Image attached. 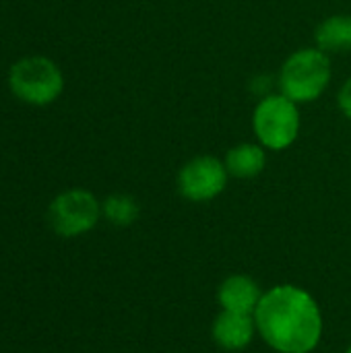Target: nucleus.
Segmentation results:
<instances>
[{"label":"nucleus","instance_id":"obj_1","mask_svg":"<svg viewBox=\"0 0 351 353\" xmlns=\"http://www.w3.org/2000/svg\"><path fill=\"white\" fill-rule=\"evenodd\" d=\"M257 333L277 353H312L323 337V312L310 292L281 283L267 290L254 310Z\"/></svg>","mask_w":351,"mask_h":353},{"label":"nucleus","instance_id":"obj_2","mask_svg":"<svg viewBox=\"0 0 351 353\" xmlns=\"http://www.w3.org/2000/svg\"><path fill=\"white\" fill-rule=\"evenodd\" d=\"M333 83V56L317 46L294 50L279 66L275 77L277 91L296 101L308 105L319 101Z\"/></svg>","mask_w":351,"mask_h":353},{"label":"nucleus","instance_id":"obj_3","mask_svg":"<svg viewBox=\"0 0 351 353\" xmlns=\"http://www.w3.org/2000/svg\"><path fill=\"white\" fill-rule=\"evenodd\" d=\"M300 108L302 105L279 91L261 95L250 116L254 141L261 143L269 153H281L296 145L302 132Z\"/></svg>","mask_w":351,"mask_h":353},{"label":"nucleus","instance_id":"obj_4","mask_svg":"<svg viewBox=\"0 0 351 353\" xmlns=\"http://www.w3.org/2000/svg\"><path fill=\"white\" fill-rule=\"evenodd\" d=\"M12 95L29 105H50L64 91V74L48 56H27L17 60L8 70Z\"/></svg>","mask_w":351,"mask_h":353},{"label":"nucleus","instance_id":"obj_5","mask_svg":"<svg viewBox=\"0 0 351 353\" xmlns=\"http://www.w3.org/2000/svg\"><path fill=\"white\" fill-rule=\"evenodd\" d=\"M101 217V201L87 188H68L56 194L48 207V223L60 238L85 236Z\"/></svg>","mask_w":351,"mask_h":353},{"label":"nucleus","instance_id":"obj_6","mask_svg":"<svg viewBox=\"0 0 351 353\" xmlns=\"http://www.w3.org/2000/svg\"><path fill=\"white\" fill-rule=\"evenodd\" d=\"M230 182V172L221 157L203 153L190 157L176 176L178 194L190 203L215 201Z\"/></svg>","mask_w":351,"mask_h":353},{"label":"nucleus","instance_id":"obj_7","mask_svg":"<svg viewBox=\"0 0 351 353\" xmlns=\"http://www.w3.org/2000/svg\"><path fill=\"white\" fill-rule=\"evenodd\" d=\"M254 333H257V323L252 314H240L230 310H221L211 327L213 341L225 352L246 350L252 343Z\"/></svg>","mask_w":351,"mask_h":353},{"label":"nucleus","instance_id":"obj_8","mask_svg":"<svg viewBox=\"0 0 351 353\" xmlns=\"http://www.w3.org/2000/svg\"><path fill=\"white\" fill-rule=\"evenodd\" d=\"M265 292H261L259 283L248 275H230L223 279V283L217 290V302L221 310L240 312V314H254L261 298Z\"/></svg>","mask_w":351,"mask_h":353},{"label":"nucleus","instance_id":"obj_9","mask_svg":"<svg viewBox=\"0 0 351 353\" xmlns=\"http://www.w3.org/2000/svg\"><path fill=\"white\" fill-rule=\"evenodd\" d=\"M269 151L257 141H242L228 149L223 163L230 172V178L236 180H254L267 170Z\"/></svg>","mask_w":351,"mask_h":353},{"label":"nucleus","instance_id":"obj_10","mask_svg":"<svg viewBox=\"0 0 351 353\" xmlns=\"http://www.w3.org/2000/svg\"><path fill=\"white\" fill-rule=\"evenodd\" d=\"M314 46L329 56L350 54L351 52V14L335 12L325 17L314 27Z\"/></svg>","mask_w":351,"mask_h":353},{"label":"nucleus","instance_id":"obj_11","mask_svg":"<svg viewBox=\"0 0 351 353\" xmlns=\"http://www.w3.org/2000/svg\"><path fill=\"white\" fill-rule=\"evenodd\" d=\"M101 215L114 228H130L139 219L141 207H139V201L132 194L114 192V194H110V196L103 199V203H101Z\"/></svg>","mask_w":351,"mask_h":353},{"label":"nucleus","instance_id":"obj_12","mask_svg":"<svg viewBox=\"0 0 351 353\" xmlns=\"http://www.w3.org/2000/svg\"><path fill=\"white\" fill-rule=\"evenodd\" d=\"M337 108L343 114V118H348L351 122V77H348L341 87L337 89Z\"/></svg>","mask_w":351,"mask_h":353},{"label":"nucleus","instance_id":"obj_13","mask_svg":"<svg viewBox=\"0 0 351 353\" xmlns=\"http://www.w3.org/2000/svg\"><path fill=\"white\" fill-rule=\"evenodd\" d=\"M345 353H351V345H350V347H348V352H345Z\"/></svg>","mask_w":351,"mask_h":353}]
</instances>
